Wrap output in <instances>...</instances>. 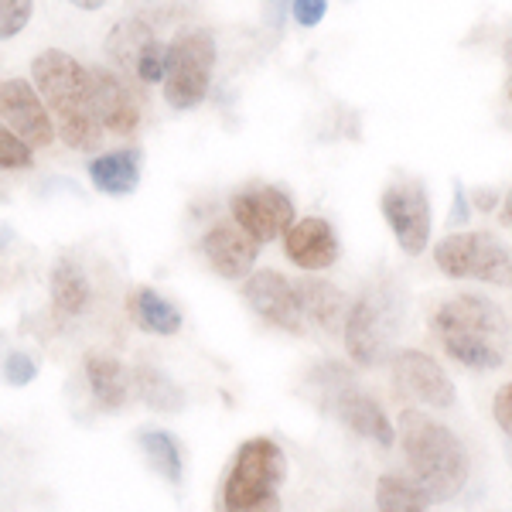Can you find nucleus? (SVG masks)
<instances>
[{
    "instance_id": "nucleus-1",
    "label": "nucleus",
    "mask_w": 512,
    "mask_h": 512,
    "mask_svg": "<svg viewBox=\"0 0 512 512\" xmlns=\"http://www.w3.org/2000/svg\"><path fill=\"white\" fill-rule=\"evenodd\" d=\"M431 328L441 349L458 366L492 373L509 355V321L502 308L482 294H454L431 315Z\"/></svg>"
},
{
    "instance_id": "nucleus-2",
    "label": "nucleus",
    "mask_w": 512,
    "mask_h": 512,
    "mask_svg": "<svg viewBox=\"0 0 512 512\" xmlns=\"http://www.w3.org/2000/svg\"><path fill=\"white\" fill-rule=\"evenodd\" d=\"M400 441L403 458L410 465V478L427 502H448L468 485L472 461H468L465 444L444 424H437L420 410H403Z\"/></svg>"
},
{
    "instance_id": "nucleus-3",
    "label": "nucleus",
    "mask_w": 512,
    "mask_h": 512,
    "mask_svg": "<svg viewBox=\"0 0 512 512\" xmlns=\"http://www.w3.org/2000/svg\"><path fill=\"white\" fill-rule=\"evenodd\" d=\"M31 72H35L38 93L45 99V106L59 120L65 144L72 151H93L99 137H103V127H99L93 110L86 65H79L72 55L59 52V48H48V52H41L35 59Z\"/></svg>"
},
{
    "instance_id": "nucleus-4",
    "label": "nucleus",
    "mask_w": 512,
    "mask_h": 512,
    "mask_svg": "<svg viewBox=\"0 0 512 512\" xmlns=\"http://www.w3.org/2000/svg\"><path fill=\"white\" fill-rule=\"evenodd\" d=\"M287 458L270 437H253L236 451L222 482V512H263L280 506Z\"/></svg>"
},
{
    "instance_id": "nucleus-5",
    "label": "nucleus",
    "mask_w": 512,
    "mask_h": 512,
    "mask_svg": "<svg viewBox=\"0 0 512 512\" xmlns=\"http://www.w3.org/2000/svg\"><path fill=\"white\" fill-rule=\"evenodd\" d=\"M403 321V297L390 284V280H379V284L366 287L355 304L349 308L345 318V349H349L352 362L359 366H376L386 355H393V338L400 332Z\"/></svg>"
},
{
    "instance_id": "nucleus-6",
    "label": "nucleus",
    "mask_w": 512,
    "mask_h": 512,
    "mask_svg": "<svg viewBox=\"0 0 512 512\" xmlns=\"http://www.w3.org/2000/svg\"><path fill=\"white\" fill-rule=\"evenodd\" d=\"M212 65H216V41L202 28H181L168 45V76L164 99L175 110H192L209 93Z\"/></svg>"
},
{
    "instance_id": "nucleus-7",
    "label": "nucleus",
    "mask_w": 512,
    "mask_h": 512,
    "mask_svg": "<svg viewBox=\"0 0 512 512\" xmlns=\"http://www.w3.org/2000/svg\"><path fill=\"white\" fill-rule=\"evenodd\" d=\"M434 263L448 277H472L482 284L512 287V246L492 233H458L434 246Z\"/></svg>"
},
{
    "instance_id": "nucleus-8",
    "label": "nucleus",
    "mask_w": 512,
    "mask_h": 512,
    "mask_svg": "<svg viewBox=\"0 0 512 512\" xmlns=\"http://www.w3.org/2000/svg\"><path fill=\"white\" fill-rule=\"evenodd\" d=\"M383 219L407 256H420L431 243V202L417 178H403L383 192Z\"/></svg>"
},
{
    "instance_id": "nucleus-9",
    "label": "nucleus",
    "mask_w": 512,
    "mask_h": 512,
    "mask_svg": "<svg viewBox=\"0 0 512 512\" xmlns=\"http://www.w3.org/2000/svg\"><path fill=\"white\" fill-rule=\"evenodd\" d=\"M243 297L263 321L284 328V332L301 335L304 328H308L301 297H297V284H291V280L284 274H277V270H256V274L246 277Z\"/></svg>"
},
{
    "instance_id": "nucleus-10",
    "label": "nucleus",
    "mask_w": 512,
    "mask_h": 512,
    "mask_svg": "<svg viewBox=\"0 0 512 512\" xmlns=\"http://www.w3.org/2000/svg\"><path fill=\"white\" fill-rule=\"evenodd\" d=\"M390 373H393V383L400 386V393L414 396L417 403H427V407L448 410V407H454V400H458V396H454L451 376L441 369V362L431 359V355L420 352V349L393 352Z\"/></svg>"
},
{
    "instance_id": "nucleus-11",
    "label": "nucleus",
    "mask_w": 512,
    "mask_h": 512,
    "mask_svg": "<svg viewBox=\"0 0 512 512\" xmlns=\"http://www.w3.org/2000/svg\"><path fill=\"white\" fill-rule=\"evenodd\" d=\"M236 226H243L256 243H270V239L284 236L294 226V202L280 188H246L236 192L229 202Z\"/></svg>"
},
{
    "instance_id": "nucleus-12",
    "label": "nucleus",
    "mask_w": 512,
    "mask_h": 512,
    "mask_svg": "<svg viewBox=\"0 0 512 512\" xmlns=\"http://www.w3.org/2000/svg\"><path fill=\"white\" fill-rule=\"evenodd\" d=\"M89 93H93V110L103 130L127 137L140 127V99L117 72L99 69V65L89 69Z\"/></svg>"
},
{
    "instance_id": "nucleus-13",
    "label": "nucleus",
    "mask_w": 512,
    "mask_h": 512,
    "mask_svg": "<svg viewBox=\"0 0 512 512\" xmlns=\"http://www.w3.org/2000/svg\"><path fill=\"white\" fill-rule=\"evenodd\" d=\"M0 117L11 123L28 147H48L55 140V127L48 120V106L31 82L11 79L0 86Z\"/></svg>"
},
{
    "instance_id": "nucleus-14",
    "label": "nucleus",
    "mask_w": 512,
    "mask_h": 512,
    "mask_svg": "<svg viewBox=\"0 0 512 512\" xmlns=\"http://www.w3.org/2000/svg\"><path fill=\"white\" fill-rule=\"evenodd\" d=\"M325 407L332 410V414L342 420L349 431L366 437V441H376L379 448H393L396 431H393L390 417L383 414V407H379L373 396L362 393L359 386H355V379H352V383H345L342 390H335L332 396H328Z\"/></svg>"
},
{
    "instance_id": "nucleus-15",
    "label": "nucleus",
    "mask_w": 512,
    "mask_h": 512,
    "mask_svg": "<svg viewBox=\"0 0 512 512\" xmlns=\"http://www.w3.org/2000/svg\"><path fill=\"white\" fill-rule=\"evenodd\" d=\"M202 253L219 277L246 280L253 274L260 243H256L243 226H236V222H219V226H212L209 233L202 236Z\"/></svg>"
},
{
    "instance_id": "nucleus-16",
    "label": "nucleus",
    "mask_w": 512,
    "mask_h": 512,
    "mask_svg": "<svg viewBox=\"0 0 512 512\" xmlns=\"http://www.w3.org/2000/svg\"><path fill=\"white\" fill-rule=\"evenodd\" d=\"M284 253L301 270H328L338 260V236L321 216L297 219L284 233Z\"/></svg>"
},
{
    "instance_id": "nucleus-17",
    "label": "nucleus",
    "mask_w": 512,
    "mask_h": 512,
    "mask_svg": "<svg viewBox=\"0 0 512 512\" xmlns=\"http://www.w3.org/2000/svg\"><path fill=\"white\" fill-rule=\"evenodd\" d=\"M297 297H301V308H304V321L308 325L321 328V332L335 335L338 328H345V318H349V301L345 294L338 291L335 284L328 280H315V277H304L297 280Z\"/></svg>"
},
{
    "instance_id": "nucleus-18",
    "label": "nucleus",
    "mask_w": 512,
    "mask_h": 512,
    "mask_svg": "<svg viewBox=\"0 0 512 512\" xmlns=\"http://www.w3.org/2000/svg\"><path fill=\"white\" fill-rule=\"evenodd\" d=\"M86 379H89V390H93V396L99 400V407H106V410H120L123 403L130 400V390H134L130 373L110 352L86 355Z\"/></svg>"
},
{
    "instance_id": "nucleus-19",
    "label": "nucleus",
    "mask_w": 512,
    "mask_h": 512,
    "mask_svg": "<svg viewBox=\"0 0 512 512\" xmlns=\"http://www.w3.org/2000/svg\"><path fill=\"white\" fill-rule=\"evenodd\" d=\"M89 178L103 195H130L140 181V151H110L89 164Z\"/></svg>"
},
{
    "instance_id": "nucleus-20",
    "label": "nucleus",
    "mask_w": 512,
    "mask_h": 512,
    "mask_svg": "<svg viewBox=\"0 0 512 512\" xmlns=\"http://www.w3.org/2000/svg\"><path fill=\"white\" fill-rule=\"evenodd\" d=\"M130 311H134L137 325L151 335H175L181 328L178 308L168 301V297L151 291V287H140V291H134V297H130Z\"/></svg>"
},
{
    "instance_id": "nucleus-21",
    "label": "nucleus",
    "mask_w": 512,
    "mask_h": 512,
    "mask_svg": "<svg viewBox=\"0 0 512 512\" xmlns=\"http://www.w3.org/2000/svg\"><path fill=\"white\" fill-rule=\"evenodd\" d=\"M89 297H93V291H89V280L76 267V263H72V260L55 263V270H52V301H55V308H59L62 315L76 318V315H82V311L89 308Z\"/></svg>"
},
{
    "instance_id": "nucleus-22",
    "label": "nucleus",
    "mask_w": 512,
    "mask_h": 512,
    "mask_svg": "<svg viewBox=\"0 0 512 512\" xmlns=\"http://www.w3.org/2000/svg\"><path fill=\"white\" fill-rule=\"evenodd\" d=\"M130 383H134V393L140 400H144L147 407L161 410V414H175V410H181V403H185V393L178 390V383H171V379L154 366H137L134 373H130Z\"/></svg>"
},
{
    "instance_id": "nucleus-23",
    "label": "nucleus",
    "mask_w": 512,
    "mask_h": 512,
    "mask_svg": "<svg viewBox=\"0 0 512 512\" xmlns=\"http://www.w3.org/2000/svg\"><path fill=\"white\" fill-rule=\"evenodd\" d=\"M154 38H158V35H154L144 21H123V24H117V28L110 31V38H106V52L113 55V62H117L120 69L134 72L140 52H144Z\"/></svg>"
},
{
    "instance_id": "nucleus-24",
    "label": "nucleus",
    "mask_w": 512,
    "mask_h": 512,
    "mask_svg": "<svg viewBox=\"0 0 512 512\" xmlns=\"http://www.w3.org/2000/svg\"><path fill=\"white\" fill-rule=\"evenodd\" d=\"M376 509L379 512H427L424 492L414 485L410 475H383L376 485Z\"/></svg>"
},
{
    "instance_id": "nucleus-25",
    "label": "nucleus",
    "mask_w": 512,
    "mask_h": 512,
    "mask_svg": "<svg viewBox=\"0 0 512 512\" xmlns=\"http://www.w3.org/2000/svg\"><path fill=\"white\" fill-rule=\"evenodd\" d=\"M140 448H144L147 461L154 465V472L168 478L171 485H181L185 478V465H181L178 441L168 431H144L140 434Z\"/></svg>"
},
{
    "instance_id": "nucleus-26",
    "label": "nucleus",
    "mask_w": 512,
    "mask_h": 512,
    "mask_svg": "<svg viewBox=\"0 0 512 512\" xmlns=\"http://www.w3.org/2000/svg\"><path fill=\"white\" fill-rule=\"evenodd\" d=\"M134 76L140 82H164V76H168V45H164V41L154 38L151 45L140 52Z\"/></svg>"
},
{
    "instance_id": "nucleus-27",
    "label": "nucleus",
    "mask_w": 512,
    "mask_h": 512,
    "mask_svg": "<svg viewBox=\"0 0 512 512\" xmlns=\"http://www.w3.org/2000/svg\"><path fill=\"white\" fill-rule=\"evenodd\" d=\"M31 11H35L31 0H0V41L24 31V24L31 21Z\"/></svg>"
},
{
    "instance_id": "nucleus-28",
    "label": "nucleus",
    "mask_w": 512,
    "mask_h": 512,
    "mask_svg": "<svg viewBox=\"0 0 512 512\" xmlns=\"http://www.w3.org/2000/svg\"><path fill=\"white\" fill-rule=\"evenodd\" d=\"M0 168L4 171H18L31 168V147L14 134V130L0 127Z\"/></svg>"
},
{
    "instance_id": "nucleus-29",
    "label": "nucleus",
    "mask_w": 512,
    "mask_h": 512,
    "mask_svg": "<svg viewBox=\"0 0 512 512\" xmlns=\"http://www.w3.org/2000/svg\"><path fill=\"white\" fill-rule=\"evenodd\" d=\"M35 376H38V362L28 352H11L4 359V379L11 386H28L35 383Z\"/></svg>"
},
{
    "instance_id": "nucleus-30",
    "label": "nucleus",
    "mask_w": 512,
    "mask_h": 512,
    "mask_svg": "<svg viewBox=\"0 0 512 512\" xmlns=\"http://www.w3.org/2000/svg\"><path fill=\"white\" fill-rule=\"evenodd\" d=\"M291 14L301 28H315V24L328 14V0H294Z\"/></svg>"
},
{
    "instance_id": "nucleus-31",
    "label": "nucleus",
    "mask_w": 512,
    "mask_h": 512,
    "mask_svg": "<svg viewBox=\"0 0 512 512\" xmlns=\"http://www.w3.org/2000/svg\"><path fill=\"white\" fill-rule=\"evenodd\" d=\"M492 414H495V424L502 427V434L512 441V383L499 386V393H495V400H492Z\"/></svg>"
},
{
    "instance_id": "nucleus-32",
    "label": "nucleus",
    "mask_w": 512,
    "mask_h": 512,
    "mask_svg": "<svg viewBox=\"0 0 512 512\" xmlns=\"http://www.w3.org/2000/svg\"><path fill=\"white\" fill-rule=\"evenodd\" d=\"M294 0H267V14H270V28H280L287 18V11H291Z\"/></svg>"
},
{
    "instance_id": "nucleus-33",
    "label": "nucleus",
    "mask_w": 512,
    "mask_h": 512,
    "mask_svg": "<svg viewBox=\"0 0 512 512\" xmlns=\"http://www.w3.org/2000/svg\"><path fill=\"white\" fill-rule=\"evenodd\" d=\"M468 198H465V188H454V205H451V222H468Z\"/></svg>"
},
{
    "instance_id": "nucleus-34",
    "label": "nucleus",
    "mask_w": 512,
    "mask_h": 512,
    "mask_svg": "<svg viewBox=\"0 0 512 512\" xmlns=\"http://www.w3.org/2000/svg\"><path fill=\"white\" fill-rule=\"evenodd\" d=\"M502 222L512 226V192L506 195V202H502Z\"/></svg>"
},
{
    "instance_id": "nucleus-35",
    "label": "nucleus",
    "mask_w": 512,
    "mask_h": 512,
    "mask_svg": "<svg viewBox=\"0 0 512 512\" xmlns=\"http://www.w3.org/2000/svg\"><path fill=\"white\" fill-rule=\"evenodd\" d=\"M76 7H82V11H99L103 7V0H72Z\"/></svg>"
},
{
    "instance_id": "nucleus-36",
    "label": "nucleus",
    "mask_w": 512,
    "mask_h": 512,
    "mask_svg": "<svg viewBox=\"0 0 512 512\" xmlns=\"http://www.w3.org/2000/svg\"><path fill=\"white\" fill-rule=\"evenodd\" d=\"M263 512H280V506L277 509H263Z\"/></svg>"
},
{
    "instance_id": "nucleus-37",
    "label": "nucleus",
    "mask_w": 512,
    "mask_h": 512,
    "mask_svg": "<svg viewBox=\"0 0 512 512\" xmlns=\"http://www.w3.org/2000/svg\"><path fill=\"white\" fill-rule=\"evenodd\" d=\"M509 96H512V89H509Z\"/></svg>"
}]
</instances>
